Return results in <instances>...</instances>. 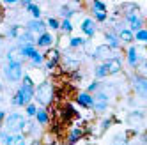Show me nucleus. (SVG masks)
<instances>
[{
    "mask_svg": "<svg viewBox=\"0 0 147 145\" xmlns=\"http://www.w3.org/2000/svg\"><path fill=\"white\" fill-rule=\"evenodd\" d=\"M34 97H36V83L28 75H25L22 80V85L18 87V90L11 97V105L16 108H25L27 105L34 103Z\"/></svg>",
    "mask_w": 147,
    "mask_h": 145,
    "instance_id": "1",
    "label": "nucleus"
},
{
    "mask_svg": "<svg viewBox=\"0 0 147 145\" xmlns=\"http://www.w3.org/2000/svg\"><path fill=\"white\" fill-rule=\"evenodd\" d=\"M55 99V87L50 80H45L36 87V97L34 103L41 108H48Z\"/></svg>",
    "mask_w": 147,
    "mask_h": 145,
    "instance_id": "2",
    "label": "nucleus"
},
{
    "mask_svg": "<svg viewBox=\"0 0 147 145\" xmlns=\"http://www.w3.org/2000/svg\"><path fill=\"white\" fill-rule=\"evenodd\" d=\"M27 124H28V119L23 115V113L11 111V113H7V117H5V120L2 124V129L11 133V134H22L27 129Z\"/></svg>",
    "mask_w": 147,
    "mask_h": 145,
    "instance_id": "3",
    "label": "nucleus"
},
{
    "mask_svg": "<svg viewBox=\"0 0 147 145\" xmlns=\"http://www.w3.org/2000/svg\"><path fill=\"white\" fill-rule=\"evenodd\" d=\"M4 78L11 83H18L22 81L25 76V69H23V62H7V64L2 67Z\"/></svg>",
    "mask_w": 147,
    "mask_h": 145,
    "instance_id": "4",
    "label": "nucleus"
},
{
    "mask_svg": "<svg viewBox=\"0 0 147 145\" xmlns=\"http://www.w3.org/2000/svg\"><path fill=\"white\" fill-rule=\"evenodd\" d=\"M129 85H131V90L138 97L147 99V76L135 72V75L129 76Z\"/></svg>",
    "mask_w": 147,
    "mask_h": 145,
    "instance_id": "5",
    "label": "nucleus"
},
{
    "mask_svg": "<svg viewBox=\"0 0 147 145\" xmlns=\"http://www.w3.org/2000/svg\"><path fill=\"white\" fill-rule=\"evenodd\" d=\"M145 58L140 55V46H135V44H129L128 50H126V62L131 69H138L140 64Z\"/></svg>",
    "mask_w": 147,
    "mask_h": 145,
    "instance_id": "6",
    "label": "nucleus"
},
{
    "mask_svg": "<svg viewBox=\"0 0 147 145\" xmlns=\"http://www.w3.org/2000/svg\"><path fill=\"white\" fill-rule=\"evenodd\" d=\"M108 106H110V94L107 90L101 89L99 92L94 94V106H92V110L96 113H105L108 110Z\"/></svg>",
    "mask_w": 147,
    "mask_h": 145,
    "instance_id": "7",
    "label": "nucleus"
},
{
    "mask_svg": "<svg viewBox=\"0 0 147 145\" xmlns=\"http://www.w3.org/2000/svg\"><path fill=\"white\" fill-rule=\"evenodd\" d=\"M124 23H128V28L131 32H138V30L145 28V19L138 14V13H133V14H126L124 16Z\"/></svg>",
    "mask_w": 147,
    "mask_h": 145,
    "instance_id": "8",
    "label": "nucleus"
},
{
    "mask_svg": "<svg viewBox=\"0 0 147 145\" xmlns=\"http://www.w3.org/2000/svg\"><path fill=\"white\" fill-rule=\"evenodd\" d=\"M55 43H57V37H55L53 32H45V34L37 36V39H36V46H37V50H39V48L50 50Z\"/></svg>",
    "mask_w": 147,
    "mask_h": 145,
    "instance_id": "9",
    "label": "nucleus"
},
{
    "mask_svg": "<svg viewBox=\"0 0 147 145\" xmlns=\"http://www.w3.org/2000/svg\"><path fill=\"white\" fill-rule=\"evenodd\" d=\"M113 57H117V55H115L107 44H99V46H96V50L92 51V58L101 60V62H107V60H110Z\"/></svg>",
    "mask_w": 147,
    "mask_h": 145,
    "instance_id": "10",
    "label": "nucleus"
},
{
    "mask_svg": "<svg viewBox=\"0 0 147 145\" xmlns=\"http://www.w3.org/2000/svg\"><path fill=\"white\" fill-rule=\"evenodd\" d=\"M83 136H85V129L80 128V126H71L69 131H67V134H66V145H75Z\"/></svg>",
    "mask_w": 147,
    "mask_h": 145,
    "instance_id": "11",
    "label": "nucleus"
},
{
    "mask_svg": "<svg viewBox=\"0 0 147 145\" xmlns=\"http://www.w3.org/2000/svg\"><path fill=\"white\" fill-rule=\"evenodd\" d=\"M80 28H82V34L85 36V39H89V37L96 36V32H98V23L94 21V18H85L80 23Z\"/></svg>",
    "mask_w": 147,
    "mask_h": 145,
    "instance_id": "12",
    "label": "nucleus"
},
{
    "mask_svg": "<svg viewBox=\"0 0 147 145\" xmlns=\"http://www.w3.org/2000/svg\"><path fill=\"white\" fill-rule=\"evenodd\" d=\"M27 30L28 32H32L36 37L48 32V27H46V21L45 19H30V21H27Z\"/></svg>",
    "mask_w": 147,
    "mask_h": 145,
    "instance_id": "13",
    "label": "nucleus"
},
{
    "mask_svg": "<svg viewBox=\"0 0 147 145\" xmlns=\"http://www.w3.org/2000/svg\"><path fill=\"white\" fill-rule=\"evenodd\" d=\"M105 41H107V44L112 51H119L121 48H122V43L119 41V36L113 32V30H107V32H105Z\"/></svg>",
    "mask_w": 147,
    "mask_h": 145,
    "instance_id": "14",
    "label": "nucleus"
},
{
    "mask_svg": "<svg viewBox=\"0 0 147 145\" xmlns=\"http://www.w3.org/2000/svg\"><path fill=\"white\" fill-rule=\"evenodd\" d=\"M75 99H76V105H80L82 108L92 110V106H94V96H92V94H89L87 90H82V92H78Z\"/></svg>",
    "mask_w": 147,
    "mask_h": 145,
    "instance_id": "15",
    "label": "nucleus"
},
{
    "mask_svg": "<svg viewBox=\"0 0 147 145\" xmlns=\"http://www.w3.org/2000/svg\"><path fill=\"white\" fill-rule=\"evenodd\" d=\"M60 60H62V64H64V67H66L67 71H76L78 66H80V58H76L73 53H67V51L62 55Z\"/></svg>",
    "mask_w": 147,
    "mask_h": 145,
    "instance_id": "16",
    "label": "nucleus"
},
{
    "mask_svg": "<svg viewBox=\"0 0 147 145\" xmlns=\"http://www.w3.org/2000/svg\"><path fill=\"white\" fill-rule=\"evenodd\" d=\"M36 122L39 124L41 128H46V126H50V120H51V115H50V110L48 108H37V113H36Z\"/></svg>",
    "mask_w": 147,
    "mask_h": 145,
    "instance_id": "17",
    "label": "nucleus"
},
{
    "mask_svg": "<svg viewBox=\"0 0 147 145\" xmlns=\"http://www.w3.org/2000/svg\"><path fill=\"white\" fill-rule=\"evenodd\" d=\"M105 64H107V69H108L110 76H115V75H119V72L122 71V60L119 57H113V58L107 60Z\"/></svg>",
    "mask_w": 147,
    "mask_h": 145,
    "instance_id": "18",
    "label": "nucleus"
},
{
    "mask_svg": "<svg viewBox=\"0 0 147 145\" xmlns=\"http://www.w3.org/2000/svg\"><path fill=\"white\" fill-rule=\"evenodd\" d=\"M145 110H142V108H138V110H133V111H129L128 113V122L131 124V126H138V124H142L144 122V119H145Z\"/></svg>",
    "mask_w": 147,
    "mask_h": 145,
    "instance_id": "19",
    "label": "nucleus"
},
{
    "mask_svg": "<svg viewBox=\"0 0 147 145\" xmlns=\"http://www.w3.org/2000/svg\"><path fill=\"white\" fill-rule=\"evenodd\" d=\"M36 39H37V37H36L32 32H28V30L25 28L23 32L18 36L16 41H18V46H30V44H36Z\"/></svg>",
    "mask_w": 147,
    "mask_h": 145,
    "instance_id": "20",
    "label": "nucleus"
},
{
    "mask_svg": "<svg viewBox=\"0 0 147 145\" xmlns=\"http://www.w3.org/2000/svg\"><path fill=\"white\" fill-rule=\"evenodd\" d=\"M117 36H119V41H121L122 44H131L133 41H135V34L131 32V30H129L128 27L121 28L119 32H117Z\"/></svg>",
    "mask_w": 147,
    "mask_h": 145,
    "instance_id": "21",
    "label": "nucleus"
},
{
    "mask_svg": "<svg viewBox=\"0 0 147 145\" xmlns=\"http://www.w3.org/2000/svg\"><path fill=\"white\" fill-rule=\"evenodd\" d=\"M39 129H41V126L37 122H32V120H28V124H27V129H25V136H30V138H34V140H37L39 138Z\"/></svg>",
    "mask_w": 147,
    "mask_h": 145,
    "instance_id": "22",
    "label": "nucleus"
},
{
    "mask_svg": "<svg viewBox=\"0 0 147 145\" xmlns=\"http://www.w3.org/2000/svg\"><path fill=\"white\" fill-rule=\"evenodd\" d=\"M37 46L36 44H30V46H20V55H22L23 60H30L36 53H37Z\"/></svg>",
    "mask_w": 147,
    "mask_h": 145,
    "instance_id": "23",
    "label": "nucleus"
},
{
    "mask_svg": "<svg viewBox=\"0 0 147 145\" xmlns=\"http://www.w3.org/2000/svg\"><path fill=\"white\" fill-rule=\"evenodd\" d=\"M5 60H7V62H23L22 55H20V46H18V44L13 46V48L5 53Z\"/></svg>",
    "mask_w": 147,
    "mask_h": 145,
    "instance_id": "24",
    "label": "nucleus"
},
{
    "mask_svg": "<svg viewBox=\"0 0 147 145\" xmlns=\"http://www.w3.org/2000/svg\"><path fill=\"white\" fill-rule=\"evenodd\" d=\"M107 76H110V75H108V69H107V64H105V62L94 66V78H96V80L101 81L103 78H107Z\"/></svg>",
    "mask_w": 147,
    "mask_h": 145,
    "instance_id": "25",
    "label": "nucleus"
},
{
    "mask_svg": "<svg viewBox=\"0 0 147 145\" xmlns=\"http://www.w3.org/2000/svg\"><path fill=\"white\" fill-rule=\"evenodd\" d=\"M59 13H60L62 19H71L73 16H75V7H73L71 4H62L59 7Z\"/></svg>",
    "mask_w": 147,
    "mask_h": 145,
    "instance_id": "26",
    "label": "nucleus"
},
{
    "mask_svg": "<svg viewBox=\"0 0 147 145\" xmlns=\"http://www.w3.org/2000/svg\"><path fill=\"white\" fill-rule=\"evenodd\" d=\"M45 53H41V51H37V53L28 60V66L30 67H34V69H37V67H41V66H45Z\"/></svg>",
    "mask_w": 147,
    "mask_h": 145,
    "instance_id": "27",
    "label": "nucleus"
},
{
    "mask_svg": "<svg viewBox=\"0 0 147 145\" xmlns=\"http://www.w3.org/2000/svg\"><path fill=\"white\" fill-rule=\"evenodd\" d=\"M89 43V41L85 37H82V36H76V37H71L69 39V48L71 50H78V48H83Z\"/></svg>",
    "mask_w": 147,
    "mask_h": 145,
    "instance_id": "28",
    "label": "nucleus"
},
{
    "mask_svg": "<svg viewBox=\"0 0 147 145\" xmlns=\"http://www.w3.org/2000/svg\"><path fill=\"white\" fill-rule=\"evenodd\" d=\"M46 27H48V32H57V30H60V19L57 18H46Z\"/></svg>",
    "mask_w": 147,
    "mask_h": 145,
    "instance_id": "29",
    "label": "nucleus"
},
{
    "mask_svg": "<svg viewBox=\"0 0 147 145\" xmlns=\"http://www.w3.org/2000/svg\"><path fill=\"white\" fill-rule=\"evenodd\" d=\"M45 58H46V60H53V62H60L62 55H60V51H59L57 48H50L46 53H45Z\"/></svg>",
    "mask_w": 147,
    "mask_h": 145,
    "instance_id": "30",
    "label": "nucleus"
},
{
    "mask_svg": "<svg viewBox=\"0 0 147 145\" xmlns=\"http://www.w3.org/2000/svg\"><path fill=\"white\" fill-rule=\"evenodd\" d=\"M128 134L126 133H119V134H115V136L112 138V145H128Z\"/></svg>",
    "mask_w": 147,
    "mask_h": 145,
    "instance_id": "31",
    "label": "nucleus"
},
{
    "mask_svg": "<svg viewBox=\"0 0 147 145\" xmlns=\"http://www.w3.org/2000/svg\"><path fill=\"white\" fill-rule=\"evenodd\" d=\"M101 89H103V83H101L99 80H92L90 83L87 85V92H89V94H92V96L96 94V92H99Z\"/></svg>",
    "mask_w": 147,
    "mask_h": 145,
    "instance_id": "32",
    "label": "nucleus"
},
{
    "mask_svg": "<svg viewBox=\"0 0 147 145\" xmlns=\"http://www.w3.org/2000/svg\"><path fill=\"white\" fill-rule=\"evenodd\" d=\"M13 140H14V134L7 133V131H4V129L0 131V145H11Z\"/></svg>",
    "mask_w": 147,
    "mask_h": 145,
    "instance_id": "33",
    "label": "nucleus"
},
{
    "mask_svg": "<svg viewBox=\"0 0 147 145\" xmlns=\"http://www.w3.org/2000/svg\"><path fill=\"white\" fill-rule=\"evenodd\" d=\"M20 34H22L20 32V25H11L5 30V37H9V39H18Z\"/></svg>",
    "mask_w": 147,
    "mask_h": 145,
    "instance_id": "34",
    "label": "nucleus"
},
{
    "mask_svg": "<svg viewBox=\"0 0 147 145\" xmlns=\"http://www.w3.org/2000/svg\"><path fill=\"white\" fill-rule=\"evenodd\" d=\"M90 9H92V11H99V13H108L107 4L101 2V0H94V2L90 4Z\"/></svg>",
    "mask_w": 147,
    "mask_h": 145,
    "instance_id": "35",
    "label": "nucleus"
},
{
    "mask_svg": "<svg viewBox=\"0 0 147 145\" xmlns=\"http://www.w3.org/2000/svg\"><path fill=\"white\" fill-rule=\"evenodd\" d=\"M37 105H36V103H30V105H27L25 106V117L27 119H34L36 117V113H37Z\"/></svg>",
    "mask_w": 147,
    "mask_h": 145,
    "instance_id": "36",
    "label": "nucleus"
},
{
    "mask_svg": "<svg viewBox=\"0 0 147 145\" xmlns=\"http://www.w3.org/2000/svg\"><path fill=\"white\" fill-rule=\"evenodd\" d=\"M27 11L32 14V19H41V7L37 4H30L27 7Z\"/></svg>",
    "mask_w": 147,
    "mask_h": 145,
    "instance_id": "37",
    "label": "nucleus"
},
{
    "mask_svg": "<svg viewBox=\"0 0 147 145\" xmlns=\"http://www.w3.org/2000/svg\"><path fill=\"white\" fill-rule=\"evenodd\" d=\"M135 41L140 44H147V28H142L138 32H135Z\"/></svg>",
    "mask_w": 147,
    "mask_h": 145,
    "instance_id": "38",
    "label": "nucleus"
},
{
    "mask_svg": "<svg viewBox=\"0 0 147 145\" xmlns=\"http://www.w3.org/2000/svg\"><path fill=\"white\" fill-rule=\"evenodd\" d=\"M60 32H62V34H71V32H73V23H71V19H62V21H60Z\"/></svg>",
    "mask_w": 147,
    "mask_h": 145,
    "instance_id": "39",
    "label": "nucleus"
},
{
    "mask_svg": "<svg viewBox=\"0 0 147 145\" xmlns=\"http://www.w3.org/2000/svg\"><path fill=\"white\" fill-rule=\"evenodd\" d=\"M112 124H113V119H112V117L103 119V120H101V124H99V131H98V134H103L105 131H107V129L112 126Z\"/></svg>",
    "mask_w": 147,
    "mask_h": 145,
    "instance_id": "40",
    "label": "nucleus"
},
{
    "mask_svg": "<svg viewBox=\"0 0 147 145\" xmlns=\"http://www.w3.org/2000/svg\"><path fill=\"white\" fill-rule=\"evenodd\" d=\"M92 14H94V21H96V23H105V21H108V13L92 11Z\"/></svg>",
    "mask_w": 147,
    "mask_h": 145,
    "instance_id": "41",
    "label": "nucleus"
},
{
    "mask_svg": "<svg viewBox=\"0 0 147 145\" xmlns=\"http://www.w3.org/2000/svg\"><path fill=\"white\" fill-rule=\"evenodd\" d=\"M41 140H43V145H57L55 136H51V133H46L45 136H41Z\"/></svg>",
    "mask_w": 147,
    "mask_h": 145,
    "instance_id": "42",
    "label": "nucleus"
},
{
    "mask_svg": "<svg viewBox=\"0 0 147 145\" xmlns=\"http://www.w3.org/2000/svg\"><path fill=\"white\" fill-rule=\"evenodd\" d=\"M57 66H59V62H53V60H45V67H46V71H53V69H57Z\"/></svg>",
    "mask_w": 147,
    "mask_h": 145,
    "instance_id": "43",
    "label": "nucleus"
},
{
    "mask_svg": "<svg viewBox=\"0 0 147 145\" xmlns=\"http://www.w3.org/2000/svg\"><path fill=\"white\" fill-rule=\"evenodd\" d=\"M5 117H7V113H5L4 110H0V131H2V124H4Z\"/></svg>",
    "mask_w": 147,
    "mask_h": 145,
    "instance_id": "44",
    "label": "nucleus"
},
{
    "mask_svg": "<svg viewBox=\"0 0 147 145\" xmlns=\"http://www.w3.org/2000/svg\"><path fill=\"white\" fill-rule=\"evenodd\" d=\"M140 67H142V69H144V72H145L144 76H147V58H145V60L142 62V64H140Z\"/></svg>",
    "mask_w": 147,
    "mask_h": 145,
    "instance_id": "45",
    "label": "nucleus"
},
{
    "mask_svg": "<svg viewBox=\"0 0 147 145\" xmlns=\"http://www.w3.org/2000/svg\"><path fill=\"white\" fill-rule=\"evenodd\" d=\"M18 4V0H5L4 2V5H16Z\"/></svg>",
    "mask_w": 147,
    "mask_h": 145,
    "instance_id": "46",
    "label": "nucleus"
},
{
    "mask_svg": "<svg viewBox=\"0 0 147 145\" xmlns=\"http://www.w3.org/2000/svg\"><path fill=\"white\" fill-rule=\"evenodd\" d=\"M20 4H22V7H25V9H27V7H28L30 4H32V2H30V0H22Z\"/></svg>",
    "mask_w": 147,
    "mask_h": 145,
    "instance_id": "47",
    "label": "nucleus"
},
{
    "mask_svg": "<svg viewBox=\"0 0 147 145\" xmlns=\"http://www.w3.org/2000/svg\"><path fill=\"white\" fill-rule=\"evenodd\" d=\"M142 145H147V131L142 134Z\"/></svg>",
    "mask_w": 147,
    "mask_h": 145,
    "instance_id": "48",
    "label": "nucleus"
},
{
    "mask_svg": "<svg viewBox=\"0 0 147 145\" xmlns=\"http://www.w3.org/2000/svg\"><path fill=\"white\" fill-rule=\"evenodd\" d=\"M0 46H2V37H0Z\"/></svg>",
    "mask_w": 147,
    "mask_h": 145,
    "instance_id": "49",
    "label": "nucleus"
},
{
    "mask_svg": "<svg viewBox=\"0 0 147 145\" xmlns=\"http://www.w3.org/2000/svg\"><path fill=\"white\" fill-rule=\"evenodd\" d=\"M0 101H4V99H2V96H0Z\"/></svg>",
    "mask_w": 147,
    "mask_h": 145,
    "instance_id": "50",
    "label": "nucleus"
},
{
    "mask_svg": "<svg viewBox=\"0 0 147 145\" xmlns=\"http://www.w3.org/2000/svg\"><path fill=\"white\" fill-rule=\"evenodd\" d=\"M34 145H37V142H34Z\"/></svg>",
    "mask_w": 147,
    "mask_h": 145,
    "instance_id": "51",
    "label": "nucleus"
},
{
    "mask_svg": "<svg viewBox=\"0 0 147 145\" xmlns=\"http://www.w3.org/2000/svg\"><path fill=\"white\" fill-rule=\"evenodd\" d=\"M145 46H147V44H145Z\"/></svg>",
    "mask_w": 147,
    "mask_h": 145,
    "instance_id": "52",
    "label": "nucleus"
}]
</instances>
